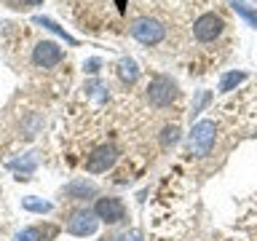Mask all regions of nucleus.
Here are the masks:
<instances>
[{"instance_id": "nucleus-3", "label": "nucleus", "mask_w": 257, "mask_h": 241, "mask_svg": "<svg viewBox=\"0 0 257 241\" xmlns=\"http://www.w3.org/2000/svg\"><path fill=\"white\" fill-rule=\"evenodd\" d=\"M118 161V148L115 145H99L91 150V156L86 158V172L91 174H102Z\"/></svg>"}, {"instance_id": "nucleus-2", "label": "nucleus", "mask_w": 257, "mask_h": 241, "mask_svg": "<svg viewBox=\"0 0 257 241\" xmlns=\"http://www.w3.org/2000/svg\"><path fill=\"white\" fill-rule=\"evenodd\" d=\"M225 30V22L220 19L217 14H201L196 24H193V35H196V40H201V43H212V40H217L222 35Z\"/></svg>"}, {"instance_id": "nucleus-14", "label": "nucleus", "mask_w": 257, "mask_h": 241, "mask_svg": "<svg viewBox=\"0 0 257 241\" xmlns=\"http://www.w3.org/2000/svg\"><path fill=\"white\" fill-rule=\"evenodd\" d=\"M177 134H180V129H177V126H166L164 129V145H169V142H177Z\"/></svg>"}, {"instance_id": "nucleus-17", "label": "nucleus", "mask_w": 257, "mask_h": 241, "mask_svg": "<svg viewBox=\"0 0 257 241\" xmlns=\"http://www.w3.org/2000/svg\"><path fill=\"white\" fill-rule=\"evenodd\" d=\"M27 3H30V6H38V3H43V0H27Z\"/></svg>"}, {"instance_id": "nucleus-9", "label": "nucleus", "mask_w": 257, "mask_h": 241, "mask_svg": "<svg viewBox=\"0 0 257 241\" xmlns=\"http://www.w3.org/2000/svg\"><path fill=\"white\" fill-rule=\"evenodd\" d=\"M64 193H67V196H72V198H83V196H94V185L91 182H72V185H67V188H64Z\"/></svg>"}, {"instance_id": "nucleus-18", "label": "nucleus", "mask_w": 257, "mask_h": 241, "mask_svg": "<svg viewBox=\"0 0 257 241\" xmlns=\"http://www.w3.org/2000/svg\"><path fill=\"white\" fill-rule=\"evenodd\" d=\"M126 241H140V238H137V236H128V238H126Z\"/></svg>"}, {"instance_id": "nucleus-13", "label": "nucleus", "mask_w": 257, "mask_h": 241, "mask_svg": "<svg viewBox=\"0 0 257 241\" xmlns=\"http://www.w3.org/2000/svg\"><path fill=\"white\" fill-rule=\"evenodd\" d=\"M16 241H40V230L38 228H24L19 236H16Z\"/></svg>"}, {"instance_id": "nucleus-8", "label": "nucleus", "mask_w": 257, "mask_h": 241, "mask_svg": "<svg viewBox=\"0 0 257 241\" xmlns=\"http://www.w3.org/2000/svg\"><path fill=\"white\" fill-rule=\"evenodd\" d=\"M62 56H64V51L54 43V40H40V43L35 46L32 59H35L38 67H56V64L62 62Z\"/></svg>"}, {"instance_id": "nucleus-1", "label": "nucleus", "mask_w": 257, "mask_h": 241, "mask_svg": "<svg viewBox=\"0 0 257 241\" xmlns=\"http://www.w3.org/2000/svg\"><path fill=\"white\" fill-rule=\"evenodd\" d=\"M177 96H180V91H177L174 80H169L164 75L150 78V83H148V99H150L153 107H169L172 102H177Z\"/></svg>"}, {"instance_id": "nucleus-6", "label": "nucleus", "mask_w": 257, "mask_h": 241, "mask_svg": "<svg viewBox=\"0 0 257 241\" xmlns=\"http://www.w3.org/2000/svg\"><path fill=\"white\" fill-rule=\"evenodd\" d=\"M94 214H96V220H102L107 225H115V222H120L126 217V206H123V201H120V198H112V196L96 198Z\"/></svg>"}, {"instance_id": "nucleus-5", "label": "nucleus", "mask_w": 257, "mask_h": 241, "mask_svg": "<svg viewBox=\"0 0 257 241\" xmlns=\"http://www.w3.org/2000/svg\"><path fill=\"white\" fill-rule=\"evenodd\" d=\"M132 35L140 40V43L156 46V43H161V40H164V27H161L156 19L142 16V19H134V22H132Z\"/></svg>"}, {"instance_id": "nucleus-19", "label": "nucleus", "mask_w": 257, "mask_h": 241, "mask_svg": "<svg viewBox=\"0 0 257 241\" xmlns=\"http://www.w3.org/2000/svg\"><path fill=\"white\" fill-rule=\"evenodd\" d=\"M102 241H107V238H102Z\"/></svg>"}, {"instance_id": "nucleus-15", "label": "nucleus", "mask_w": 257, "mask_h": 241, "mask_svg": "<svg viewBox=\"0 0 257 241\" xmlns=\"http://www.w3.org/2000/svg\"><path fill=\"white\" fill-rule=\"evenodd\" d=\"M11 166H14V169H22V161H14ZM32 166H35V161H32V158L24 161V172H32Z\"/></svg>"}, {"instance_id": "nucleus-16", "label": "nucleus", "mask_w": 257, "mask_h": 241, "mask_svg": "<svg viewBox=\"0 0 257 241\" xmlns=\"http://www.w3.org/2000/svg\"><path fill=\"white\" fill-rule=\"evenodd\" d=\"M86 67H88V72H96V67H99V62H96V59H91V62L86 64Z\"/></svg>"}, {"instance_id": "nucleus-4", "label": "nucleus", "mask_w": 257, "mask_h": 241, "mask_svg": "<svg viewBox=\"0 0 257 241\" xmlns=\"http://www.w3.org/2000/svg\"><path fill=\"white\" fill-rule=\"evenodd\" d=\"M96 228H99V220H96V214L88 212V209H78V212H72L70 220H67V230L72 236H80V238L94 236Z\"/></svg>"}, {"instance_id": "nucleus-10", "label": "nucleus", "mask_w": 257, "mask_h": 241, "mask_svg": "<svg viewBox=\"0 0 257 241\" xmlns=\"http://www.w3.org/2000/svg\"><path fill=\"white\" fill-rule=\"evenodd\" d=\"M22 206L27 209V212H38V214L51 212V204H48V201H40V198H35V196H27V198L22 201Z\"/></svg>"}, {"instance_id": "nucleus-11", "label": "nucleus", "mask_w": 257, "mask_h": 241, "mask_svg": "<svg viewBox=\"0 0 257 241\" xmlns=\"http://www.w3.org/2000/svg\"><path fill=\"white\" fill-rule=\"evenodd\" d=\"M35 24H40V27H46V30H51V32H56V35H62L64 40H67V43H75V40H72L67 32H64V27H59V24H54L51 19H46V16H35Z\"/></svg>"}, {"instance_id": "nucleus-12", "label": "nucleus", "mask_w": 257, "mask_h": 241, "mask_svg": "<svg viewBox=\"0 0 257 241\" xmlns=\"http://www.w3.org/2000/svg\"><path fill=\"white\" fill-rule=\"evenodd\" d=\"M120 78L123 80H134L137 78V64L132 59H123L120 62Z\"/></svg>"}, {"instance_id": "nucleus-7", "label": "nucleus", "mask_w": 257, "mask_h": 241, "mask_svg": "<svg viewBox=\"0 0 257 241\" xmlns=\"http://www.w3.org/2000/svg\"><path fill=\"white\" fill-rule=\"evenodd\" d=\"M212 145H214V124H212V120H201L198 126H193L190 150L196 153V156H206Z\"/></svg>"}]
</instances>
